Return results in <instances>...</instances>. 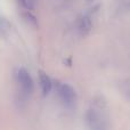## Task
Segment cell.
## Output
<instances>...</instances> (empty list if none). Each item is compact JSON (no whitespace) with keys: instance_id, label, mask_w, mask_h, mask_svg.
Returning a JSON list of instances; mask_svg holds the SVG:
<instances>
[{"instance_id":"6da1fadb","label":"cell","mask_w":130,"mask_h":130,"mask_svg":"<svg viewBox=\"0 0 130 130\" xmlns=\"http://www.w3.org/2000/svg\"><path fill=\"white\" fill-rule=\"evenodd\" d=\"M101 110L89 108L86 113V124L89 130H108V124Z\"/></svg>"},{"instance_id":"7a4b0ae2","label":"cell","mask_w":130,"mask_h":130,"mask_svg":"<svg viewBox=\"0 0 130 130\" xmlns=\"http://www.w3.org/2000/svg\"><path fill=\"white\" fill-rule=\"evenodd\" d=\"M57 95H58L61 102L64 104V106L69 108H72L76 103V92L73 89L72 86H70L69 83L59 82L57 85L56 88Z\"/></svg>"},{"instance_id":"3957f363","label":"cell","mask_w":130,"mask_h":130,"mask_svg":"<svg viewBox=\"0 0 130 130\" xmlns=\"http://www.w3.org/2000/svg\"><path fill=\"white\" fill-rule=\"evenodd\" d=\"M16 81H17L22 94L25 96H30L33 91V80H32L30 73L25 69L21 67L16 72Z\"/></svg>"},{"instance_id":"277c9868","label":"cell","mask_w":130,"mask_h":130,"mask_svg":"<svg viewBox=\"0 0 130 130\" xmlns=\"http://www.w3.org/2000/svg\"><path fill=\"white\" fill-rule=\"evenodd\" d=\"M39 82H40V87H41V91H42L43 96H48L50 94L53 89V81L49 78V75L41 71L39 74Z\"/></svg>"},{"instance_id":"5b68a950","label":"cell","mask_w":130,"mask_h":130,"mask_svg":"<svg viewBox=\"0 0 130 130\" xmlns=\"http://www.w3.org/2000/svg\"><path fill=\"white\" fill-rule=\"evenodd\" d=\"M91 27H92V23L88 16H83V17L80 18V21H79V30L83 34H87L91 30Z\"/></svg>"},{"instance_id":"8992f818","label":"cell","mask_w":130,"mask_h":130,"mask_svg":"<svg viewBox=\"0 0 130 130\" xmlns=\"http://www.w3.org/2000/svg\"><path fill=\"white\" fill-rule=\"evenodd\" d=\"M18 2H20L22 6H24V7H27V2H26V0H18Z\"/></svg>"}]
</instances>
